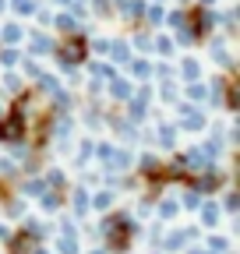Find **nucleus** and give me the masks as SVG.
<instances>
[{
	"label": "nucleus",
	"mask_w": 240,
	"mask_h": 254,
	"mask_svg": "<svg viewBox=\"0 0 240 254\" xmlns=\"http://www.w3.org/2000/svg\"><path fill=\"white\" fill-rule=\"evenodd\" d=\"M18 134H21V124H18V120H11V124L4 127V138L11 141V138H18Z\"/></svg>",
	"instance_id": "f257e3e1"
}]
</instances>
